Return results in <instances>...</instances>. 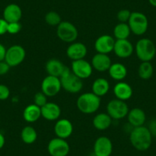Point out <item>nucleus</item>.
<instances>
[{
    "instance_id": "2",
    "label": "nucleus",
    "mask_w": 156,
    "mask_h": 156,
    "mask_svg": "<svg viewBox=\"0 0 156 156\" xmlns=\"http://www.w3.org/2000/svg\"><path fill=\"white\" fill-rule=\"evenodd\" d=\"M101 103L100 97L93 92L84 93L76 100V107L84 114H92L99 109Z\"/></svg>"
},
{
    "instance_id": "29",
    "label": "nucleus",
    "mask_w": 156,
    "mask_h": 156,
    "mask_svg": "<svg viewBox=\"0 0 156 156\" xmlns=\"http://www.w3.org/2000/svg\"><path fill=\"white\" fill-rule=\"evenodd\" d=\"M154 69L150 61H143L139 65L138 74L142 80H148L152 76Z\"/></svg>"
},
{
    "instance_id": "8",
    "label": "nucleus",
    "mask_w": 156,
    "mask_h": 156,
    "mask_svg": "<svg viewBox=\"0 0 156 156\" xmlns=\"http://www.w3.org/2000/svg\"><path fill=\"white\" fill-rule=\"evenodd\" d=\"M26 56V52L22 46L15 44L6 49L5 61L11 67H17L22 64Z\"/></svg>"
},
{
    "instance_id": "7",
    "label": "nucleus",
    "mask_w": 156,
    "mask_h": 156,
    "mask_svg": "<svg viewBox=\"0 0 156 156\" xmlns=\"http://www.w3.org/2000/svg\"><path fill=\"white\" fill-rule=\"evenodd\" d=\"M129 106L126 101L114 99L110 100L106 106V112L108 115L113 119H122L127 116L129 113Z\"/></svg>"
},
{
    "instance_id": "40",
    "label": "nucleus",
    "mask_w": 156,
    "mask_h": 156,
    "mask_svg": "<svg viewBox=\"0 0 156 156\" xmlns=\"http://www.w3.org/2000/svg\"><path fill=\"white\" fill-rule=\"evenodd\" d=\"M0 120H1V119H0Z\"/></svg>"
},
{
    "instance_id": "28",
    "label": "nucleus",
    "mask_w": 156,
    "mask_h": 156,
    "mask_svg": "<svg viewBox=\"0 0 156 156\" xmlns=\"http://www.w3.org/2000/svg\"><path fill=\"white\" fill-rule=\"evenodd\" d=\"M131 33L129 26L128 23H122L119 22L117 24L113 29V35L115 40H125L128 39Z\"/></svg>"
},
{
    "instance_id": "14",
    "label": "nucleus",
    "mask_w": 156,
    "mask_h": 156,
    "mask_svg": "<svg viewBox=\"0 0 156 156\" xmlns=\"http://www.w3.org/2000/svg\"><path fill=\"white\" fill-rule=\"evenodd\" d=\"M66 54L72 61L84 59L87 55V48L83 43L74 41L68 46Z\"/></svg>"
},
{
    "instance_id": "35",
    "label": "nucleus",
    "mask_w": 156,
    "mask_h": 156,
    "mask_svg": "<svg viewBox=\"0 0 156 156\" xmlns=\"http://www.w3.org/2000/svg\"><path fill=\"white\" fill-rule=\"evenodd\" d=\"M10 67H11L5 62V60L0 61V76L6 74V73L9 71Z\"/></svg>"
},
{
    "instance_id": "19",
    "label": "nucleus",
    "mask_w": 156,
    "mask_h": 156,
    "mask_svg": "<svg viewBox=\"0 0 156 156\" xmlns=\"http://www.w3.org/2000/svg\"><path fill=\"white\" fill-rule=\"evenodd\" d=\"M22 9L17 4H9L5 7L3 11V19L8 23L19 22L22 19Z\"/></svg>"
},
{
    "instance_id": "24",
    "label": "nucleus",
    "mask_w": 156,
    "mask_h": 156,
    "mask_svg": "<svg viewBox=\"0 0 156 156\" xmlns=\"http://www.w3.org/2000/svg\"><path fill=\"white\" fill-rule=\"evenodd\" d=\"M108 71H109V74L112 79L119 82L123 80L126 77L127 73H128L126 66L121 63L112 64Z\"/></svg>"
},
{
    "instance_id": "21",
    "label": "nucleus",
    "mask_w": 156,
    "mask_h": 156,
    "mask_svg": "<svg viewBox=\"0 0 156 156\" xmlns=\"http://www.w3.org/2000/svg\"><path fill=\"white\" fill-rule=\"evenodd\" d=\"M128 121L130 125L133 127L142 126L144 125L146 120V115L143 109L141 108H133L129 111L127 115Z\"/></svg>"
},
{
    "instance_id": "1",
    "label": "nucleus",
    "mask_w": 156,
    "mask_h": 156,
    "mask_svg": "<svg viewBox=\"0 0 156 156\" xmlns=\"http://www.w3.org/2000/svg\"><path fill=\"white\" fill-rule=\"evenodd\" d=\"M129 141L136 150L144 151L151 147L152 142V135L150 129L142 126L134 127L129 135Z\"/></svg>"
},
{
    "instance_id": "27",
    "label": "nucleus",
    "mask_w": 156,
    "mask_h": 156,
    "mask_svg": "<svg viewBox=\"0 0 156 156\" xmlns=\"http://www.w3.org/2000/svg\"><path fill=\"white\" fill-rule=\"evenodd\" d=\"M21 139L22 142L28 145H31L36 142L37 139V131L34 127L31 126H26L22 129L21 132Z\"/></svg>"
},
{
    "instance_id": "20",
    "label": "nucleus",
    "mask_w": 156,
    "mask_h": 156,
    "mask_svg": "<svg viewBox=\"0 0 156 156\" xmlns=\"http://www.w3.org/2000/svg\"><path fill=\"white\" fill-rule=\"evenodd\" d=\"M113 94L116 99L126 101L131 98L133 94V90L132 87L129 83L119 81L114 87Z\"/></svg>"
},
{
    "instance_id": "4",
    "label": "nucleus",
    "mask_w": 156,
    "mask_h": 156,
    "mask_svg": "<svg viewBox=\"0 0 156 156\" xmlns=\"http://www.w3.org/2000/svg\"><path fill=\"white\" fill-rule=\"evenodd\" d=\"M135 51L138 58L142 62L151 61L156 54V48L151 39L143 37L139 39L135 47Z\"/></svg>"
},
{
    "instance_id": "31",
    "label": "nucleus",
    "mask_w": 156,
    "mask_h": 156,
    "mask_svg": "<svg viewBox=\"0 0 156 156\" xmlns=\"http://www.w3.org/2000/svg\"><path fill=\"white\" fill-rule=\"evenodd\" d=\"M48 103V97L42 92H37L34 96V104L37 105L40 108L44 106Z\"/></svg>"
},
{
    "instance_id": "22",
    "label": "nucleus",
    "mask_w": 156,
    "mask_h": 156,
    "mask_svg": "<svg viewBox=\"0 0 156 156\" xmlns=\"http://www.w3.org/2000/svg\"><path fill=\"white\" fill-rule=\"evenodd\" d=\"M65 68L66 66L56 58L48 60L45 64V70L48 74L56 77H61Z\"/></svg>"
},
{
    "instance_id": "38",
    "label": "nucleus",
    "mask_w": 156,
    "mask_h": 156,
    "mask_svg": "<svg viewBox=\"0 0 156 156\" xmlns=\"http://www.w3.org/2000/svg\"><path fill=\"white\" fill-rule=\"evenodd\" d=\"M5 137H4L3 135L0 133V149H2L3 148V146L5 145Z\"/></svg>"
},
{
    "instance_id": "36",
    "label": "nucleus",
    "mask_w": 156,
    "mask_h": 156,
    "mask_svg": "<svg viewBox=\"0 0 156 156\" xmlns=\"http://www.w3.org/2000/svg\"><path fill=\"white\" fill-rule=\"evenodd\" d=\"M9 23L4 19H0V35L5 34L8 31Z\"/></svg>"
},
{
    "instance_id": "17",
    "label": "nucleus",
    "mask_w": 156,
    "mask_h": 156,
    "mask_svg": "<svg viewBox=\"0 0 156 156\" xmlns=\"http://www.w3.org/2000/svg\"><path fill=\"white\" fill-rule=\"evenodd\" d=\"M111 64L112 62L110 58L106 54H96L91 60V65L93 69L99 72L108 71Z\"/></svg>"
},
{
    "instance_id": "34",
    "label": "nucleus",
    "mask_w": 156,
    "mask_h": 156,
    "mask_svg": "<svg viewBox=\"0 0 156 156\" xmlns=\"http://www.w3.org/2000/svg\"><path fill=\"white\" fill-rule=\"evenodd\" d=\"M10 90L5 84H0V100H5L9 97Z\"/></svg>"
},
{
    "instance_id": "3",
    "label": "nucleus",
    "mask_w": 156,
    "mask_h": 156,
    "mask_svg": "<svg viewBox=\"0 0 156 156\" xmlns=\"http://www.w3.org/2000/svg\"><path fill=\"white\" fill-rule=\"evenodd\" d=\"M60 80L63 89L70 94H77L83 89V80L76 76L67 67L63 72Z\"/></svg>"
},
{
    "instance_id": "37",
    "label": "nucleus",
    "mask_w": 156,
    "mask_h": 156,
    "mask_svg": "<svg viewBox=\"0 0 156 156\" xmlns=\"http://www.w3.org/2000/svg\"><path fill=\"white\" fill-rule=\"evenodd\" d=\"M5 53H6V48H5L3 44L0 43V61L5 60Z\"/></svg>"
},
{
    "instance_id": "10",
    "label": "nucleus",
    "mask_w": 156,
    "mask_h": 156,
    "mask_svg": "<svg viewBox=\"0 0 156 156\" xmlns=\"http://www.w3.org/2000/svg\"><path fill=\"white\" fill-rule=\"evenodd\" d=\"M48 151L51 156H67L70 151V145L66 139L54 138L48 142Z\"/></svg>"
},
{
    "instance_id": "15",
    "label": "nucleus",
    "mask_w": 156,
    "mask_h": 156,
    "mask_svg": "<svg viewBox=\"0 0 156 156\" xmlns=\"http://www.w3.org/2000/svg\"><path fill=\"white\" fill-rule=\"evenodd\" d=\"M54 130L57 137L66 139L70 137L73 133V126L69 119H60L57 120Z\"/></svg>"
},
{
    "instance_id": "6",
    "label": "nucleus",
    "mask_w": 156,
    "mask_h": 156,
    "mask_svg": "<svg viewBox=\"0 0 156 156\" xmlns=\"http://www.w3.org/2000/svg\"><path fill=\"white\" fill-rule=\"evenodd\" d=\"M128 25L131 32L136 35H142L147 31L148 28V20L146 16L139 12L131 13Z\"/></svg>"
},
{
    "instance_id": "5",
    "label": "nucleus",
    "mask_w": 156,
    "mask_h": 156,
    "mask_svg": "<svg viewBox=\"0 0 156 156\" xmlns=\"http://www.w3.org/2000/svg\"><path fill=\"white\" fill-rule=\"evenodd\" d=\"M57 27V35L61 41L70 44L76 41L79 33L73 24L67 21H62Z\"/></svg>"
},
{
    "instance_id": "39",
    "label": "nucleus",
    "mask_w": 156,
    "mask_h": 156,
    "mask_svg": "<svg viewBox=\"0 0 156 156\" xmlns=\"http://www.w3.org/2000/svg\"><path fill=\"white\" fill-rule=\"evenodd\" d=\"M148 2L152 6L156 7V0H148Z\"/></svg>"
},
{
    "instance_id": "16",
    "label": "nucleus",
    "mask_w": 156,
    "mask_h": 156,
    "mask_svg": "<svg viewBox=\"0 0 156 156\" xmlns=\"http://www.w3.org/2000/svg\"><path fill=\"white\" fill-rule=\"evenodd\" d=\"M113 51L115 55L119 58H127L133 54L134 47L128 39L115 40Z\"/></svg>"
},
{
    "instance_id": "9",
    "label": "nucleus",
    "mask_w": 156,
    "mask_h": 156,
    "mask_svg": "<svg viewBox=\"0 0 156 156\" xmlns=\"http://www.w3.org/2000/svg\"><path fill=\"white\" fill-rule=\"evenodd\" d=\"M41 87V91L48 97H55L58 95L61 90L62 89L60 78L50 76V75H48L43 79Z\"/></svg>"
},
{
    "instance_id": "30",
    "label": "nucleus",
    "mask_w": 156,
    "mask_h": 156,
    "mask_svg": "<svg viewBox=\"0 0 156 156\" xmlns=\"http://www.w3.org/2000/svg\"><path fill=\"white\" fill-rule=\"evenodd\" d=\"M44 20L46 23L51 26H58L62 22L61 16L55 11H51L48 12L45 15Z\"/></svg>"
},
{
    "instance_id": "13",
    "label": "nucleus",
    "mask_w": 156,
    "mask_h": 156,
    "mask_svg": "<svg viewBox=\"0 0 156 156\" xmlns=\"http://www.w3.org/2000/svg\"><path fill=\"white\" fill-rule=\"evenodd\" d=\"M95 156H110L112 152V141L106 136L97 138L94 145Z\"/></svg>"
},
{
    "instance_id": "23",
    "label": "nucleus",
    "mask_w": 156,
    "mask_h": 156,
    "mask_svg": "<svg viewBox=\"0 0 156 156\" xmlns=\"http://www.w3.org/2000/svg\"><path fill=\"white\" fill-rule=\"evenodd\" d=\"M23 119L28 123H33L38 120L41 116V108L35 104H30L23 111Z\"/></svg>"
},
{
    "instance_id": "11",
    "label": "nucleus",
    "mask_w": 156,
    "mask_h": 156,
    "mask_svg": "<svg viewBox=\"0 0 156 156\" xmlns=\"http://www.w3.org/2000/svg\"><path fill=\"white\" fill-rule=\"evenodd\" d=\"M71 71L81 80H84L92 75L93 67L90 63L86 60H77L72 61Z\"/></svg>"
},
{
    "instance_id": "33",
    "label": "nucleus",
    "mask_w": 156,
    "mask_h": 156,
    "mask_svg": "<svg viewBox=\"0 0 156 156\" xmlns=\"http://www.w3.org/2000/svg\"><path fill=\"white\" fill-rule=\"evenodd\" d=\"M22 29V25L19 22H12L9 23L8 25V31L7 33H9L11 34H18Z\"/></svg>"
},
{
    "instance_id": "32",
    "label": "nucleus",
    "mask_w": 156,
    "mask_h": 156,
    "mask_svg": "<svg viewBox=\"0 0 156 156\" xmlns=\"http://www.w3.org/2000/svg\"><path fill=\"white\" fill-rule=\"evenodd\" d=\"M131 13L129 10L128 9H122L118 12L117 13V19L119 22L122 23H127L129 22Z\"/></svg>"
},
{
    "instance_id": "25",
    "label": "nucleus",
    "mask_w": 156,
    "mask_h": 156,
    "mask_svg": "<svg viewBox=\"0 0 156 156\" xmlns=\"http://www.w3.org/2000/svg\"><path fill=\"white\" fill-rule=\"evenodd\" d=\"M112 118L108 113H99L94 116L93 119V126L97 130H106L110 127L112 124Z\"/></svg>"
},
{
    "instance_id": "12",
    "label": "nucleus",
    "mask_w": 156,
    "mask_h": 156,
    "mask_svg": "<svg viewBox=\"0 0 156 156\" xmlns=\"http://www.w3.org/2000/svg\"><path fill=\"white\" fill-rule=\"evenodd\" d=\"M115 40L114 37L108 34H103L97 37L94 43V48L97 53L106 54L108 55L110 52L113 51L114 44Z\"/></svg>"
},
{
    "instance_id": "18",
    "label": "nucleus",
    "mask_w": 156,
    "mask_h": 156,
    "mask_svg": "<svg viewBox=\"0 0 156 156\" xmlns=\"http://www.w3.org/2000/svg\"><path fill=\"white\" fill-rule=\"evenodd\" d=\"M41 116L48 121H55L59 119L61 114V109L59 105L55 103L48 102L41 108Z\"/></svg>"
},
{
    "instance_id": "26",
    "label": "nucleus",
    "mask_w": 156,
    "mask_h": 156,
    "mask_svg": "<svg viewBox=\"0 0 156 156\" xmlns=\"http://www.w3.org/2000/svg\"><path fill=\"white\" fill-rule=\"evenodd\" d=\"M109 90V83L105 78H97L92 84V92L101 98Z\"/></svg>"
}]
</instances>
